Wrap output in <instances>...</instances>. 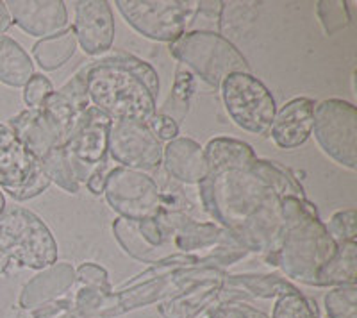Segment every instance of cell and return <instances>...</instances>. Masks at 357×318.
I'll return each instance as SVG.
<instances>
[{
	"label": "cell",
	"mask_w": 357,
	"mask_h": 318,
	"mask_svg": "<svg viewBox=\"0 0 357 318\" xmlns=\"http://www.w3.org/2000/svg\"><path fill=\"white\" fill-rule=\"evenodd\" d=\"M11 25H13V20H11V15H9L8 11V6H6V2L0 0V34H4Z\"/></svg>",
	"instance_id": "cell-38"
},
{
	"label": "cell",
	"mask_w": 357,
	"mask_h": 318,
	"mask_svg": "<svg viewBox=\"0 0 357 318\" xmlns=\"http://www.w3.org/2000/svg\"><path fill=\"white\" fill-rule=\"evenodd\" d=\"M72 31L77 47L88 56H100L113 47L114 18L106 0H81L75 4Z\"/></svg>",
	"instance_id": "cell-14"
},
{
	"label": "cell",
	"mask_w": 357,
	"mask_h": 318,
	"mask_svg": "<svg viewBox=\"0 0 357 318\" xmlns=\"http://www.w3.org/2000/svg\"><path fill=\"white\" fill-rule=\"evenodd\" d=\"M317 103L309 97L291 98L277 109L275 119L268 135L279 149H298L309 139L312 132V114Z\"/></svg>",
	"instance_id": "cell-17"
},
{
	"label": "cell",
	"mask_w": 357,
	"mask_h": 318,
	"mask_svg": "<svg viewBox=\"0 0 357 318\" xmlns=\"http://www.w3.org/2000/svg\"><path fill=\"white\" fill-rule=\"evenodd\" d=\"M109 127L111 120L106 114L89 106L63 143L79 184L86 183L95 168L107 161Z\"/></svg>",
	"instance_id": "cell-13"
},
{
	"label": "cell",
	"mask_w": 357,
	"mask_h": 318,
	"mask_svg": "<svg viewBox=\"0 0 357 318\" xmlns=\"http://www.w3.org/2000/svg\"><path fill=\"white\" fill-rule=\"evenodd\" d=\"M202 208L215 224L238 240L247 252H257L273 266L282 240V193L257 167V159L243 167L207 174L199 184Z\"/></svg>",
	"instance_id": "cell-1"
},
{
	"label": "cell",
	"mask_w": 357,
	"mask_h": 318,
	"mask_svg": "<svg viewBox=\"0 0 357 318\" xmlns=\"http://www.w3.org/2000/svg\"><path fill=\"white\" fill-rule=\"evenodd\" d=\"M324 154L341 167L357 168V109L343 98H325L314 106L312 132Z\"/></svg>",
	"instance_id": "cell-9"
},
{
	"label": "cell",
	"mask_w": 357,
	"mask_h": 318,
	"mask_svg": "<svg viewBox=\"0 0 357 318\" xmlns=\"http://www.w3.org/2000/svg\"><path fill=\"white\" fill-rule=\"evenodd\" d=\"M168 176L183 184L199 186L207 177L204 147L191 138H175L162 149V163Z\"/></svg>",
	"instance_id": "cell-20"
},
{
	"label": "cell",
	"mask_w": 357,
	"mask_h": 318,
	"mask_svg": "<svg viewBox=\"0 0 357 318\" xmlns=\"http://www.w3.org/2000/svg\"><path fill=\"white\" fill-rule=\"evenodd\" d=\"M6 6L13 24L40 40L61 33L68 25V11L63 0H9Z\"/></svg>",
	"instance_id": "cell-16"
},
{
	"label": "cell",
	"mask_w": 357,
	"mask_h": 318,
	"mask_svg": "<svg viewBox=\"0 0 357 318\" xmlns=\"http://www.w3.org/2000/svg\"><path fill=\"white\" fill-rule=\"evenodd\" d=\"M223 106L236 126L250 135L266 136L277 113L272 91L252 74H231L220 84Z\"/></svg>",
	"instance_id": "cell-8"
},
{
	"label": "cell",
	"mask_w": 357,
	"mask_h": 318,
	"mask_svg": "<svg viewBox=\"0 0 357 318\" xmlns=\"http://www.w3.org/2000/svg\"><path fill=\"white\" fill-rule=\"evenodd\" d=\"M6 211V197H4V192L0 190V215Z\"/></svg>",
	"instance_id": "cell-39"
},
{
	"label": "cell",
	"mask_w": 357,
	"mask_h": 318,
	"mask_svg": "<svg viewBox=\"0 0 357 318\" xmlns=\"http://www.w3.org/2000/svg\"><path fill=\"white\" fill-rule=\"evenodd\" d=\"M170 54L177 65L184 66L193 77L218 90L223 79L231 74H250L247 57L218 31H188L170 43Z\"/></svg>",
	"instance_id": "cell-4"
},
{
	"label": "cell",
	"mask_w": 357,
	"mask_h": 318,
	"mask_svg": "<svg viewBox=\"0 0 357 318\" xmlns=\"http://www.w3.org/2000/svg\"><path fill=\"white\" fill-rule=\"evenodd\" d=\"M357 279V241L337 243L336 256L321 268L318 286L356 285Z\"/></svg>",
	"instance_id": "cell-25"
},
{
	"label": "cell",
	"mask_w": 357,
	"mask_h": 318,
	"mask_svg": "<svg viewBox=\"0 0 357 318\" xmlns=\"http://www.w3.org/2000/svg\"><path fill=\"white\" fill-rule=\"evenodd\" d=\"M89 104L109 120L149 123L158 113V72L139 57L113 52L86 65Z\"/></svg>",
	"instance_id": "cell-2"
},
{
	"label": "cell",
	"mask_w": 357,
	"mask_h": 318,
	"mask_svg": "<svg viewBox=\"0 0 357 318\" xmlns=\"http://www.w3.org/2000/svg\"><path fill=\"white\" fill-rule=\"evenodd\" d=\"M40 165L47 179L50 181V184H57L61 190H65L66 193H72V195L79 192L81 184L75 179L72 163H70V158L65 152V149H63V145L52 149L49 154L41 159Z\"/></svg>",
	"instance_id": "cell-27"
},
{
	"label": "cell",
	"mask_w": 357,
	"mask_h": 318,
	"mask_svg": "<svg viewBox=\"0 0 357 318\" xmlns=\"http://www.w3.org/2000/svg\"><path fill=\"white\" fill-rule=\"evenodd\" d=\"M151 129L154 131V135L158 136L161 142H172V139L178 138V126L174 120L167 119V116H161V114H155L154 119L149 122Z\"/></svg>",
	"instance_id": "cell-35"
},
{
	"label": "cell",
	"mask_w": 357,
	"mask_h": 318,
	"mask_svg": "<svg viewBox=\"0 0 357 318\" xmlns=\"http://www.w3.org/2000/svg\"><path fill=\"white\" fill-rule=\"evenodd\" d=\"M223 270L218 266H195V268H178L161 278L139 282L129 288H118L109 295L102 297L89 318H111L123 315L138 308L151 306L154 302H168L186 294L207 279L218 278Z\"/></svg>",
	"instance_id": "cell-5"
},
{
	"label": "cell",
	"mask_w": 357,
	"mask_h": 318,
	"mask_svg": "<svg viewBox=\"0 0 357 318\" xmlns=\"http://www.w3.org/2000/svg\"><path fill=\"white\" fill-rule=\"evenodd\" d=\"M49 186L41 165L22 147L11 129L0 123V190L15 200H29Z\"/></svg>",
	"instance_id": "cell-11"
},
{
	"label": "cell",
	"mask_w": 357,
	"mask_h": 318,
	"mask_svg": "<svg viewBox=\"0 0 357 318\" xmlns=\"http://www.w3.org/2000/svg\"><path fill=\"white\" fill-rule=\"evenodd\" d=\"M317 15L325 34L340 33L350 24L349 4L343 0H321L317 4Z\"/></svg>",
	"instance_id": "cell-30"
},
{
	"label": "cell",
	"mask_w": 357,
	"mask_h": 318,
	"mask_svg": "<svg viewBox=\"0 0 357 318\" xmlns=\"http://www.w3.org/2000/svg\"><path fill=\"white\" fill-rule=\"evenodd\" d=\"M72 298H59L34 310L33 318H63L68 311H72Z\"/></svg>",
	"instance_id": "cell-36"
},
{
	"label": "cell",
	"mask_w": 357,
	"mask_h": 318,
	"mask_svg": "<svg viewBox=\"0 0 357 318\" xmlns=\"http://www.w3.org/2000/svg\"><path fill=\"white\" fill-rule=\"evenodd\" d=\"M204 156L207 161V174L223 168L243 167L254 163L257 159L254 149L248 143L227 136H218L207 142L204 147Z\"/></svg>",
	"instance_id": "cell-23"
},
{
	"label": "cell",
	"mask_w": 357,
	"mask_h": 318,
	"mask_svg": "<svg viewBox=\"0 0 357 318\" xmlns=\"http://www.w3.org/2000/svg\"><path fill=\"white\" fill-rule=\"evenodd\" d=\"M272 318H320L317 304L301 292H289L275 298Z\"/></svg>",
	"instance_id": "cell-29"
},
{
	"label": "cell",
	"mask_w": 357,
	"mask_h": 318,
	"mask_svg": "<svg viewBox=\"0 0 357 318\" xmlns=\"http://www.w3.org/2000/svg\"><path fill=\"white\" fill-rule=\"evenodd\" d=\"M109 163H102L100 167H97L93 170V174L89 176V179L86 181V186L93 195H102L104 193V186H106L107 174H109Z\"/></svg>",
	"instance_id": "cell-37"
},
{
	"label": "cell",
	"mask_w": 357,
	"mask_h": 318,
	"mask_svg": "<svg viewBox=\"0 0 357 318\" xmlns=\"http://www.w3.org/2000/svg\"><path fill=\"white\" fill-rule=\"evenodd\" d=\"M223 288L227 292L229 301L236 302L238 298H277L289 292H298L293 282L273 273H238L223 278Z\"/></svg>",
	"instance_id": "cell-21"
},
{
	"label": "cell",
	"mask_w": 357,
	"mask_h": 318,
	"mask_svg": "<svg viewBox=\"0 0 357 318\" xmlns=\"http://www.w3.org/2000/svg\"><path fill=\"white\" fill-rule=\"evenodd\" d=\"M193 91H195V77L184 66L177 65L175 81L174 86H172L170 95H168L165 104L159 107L155 114L167 116V119L174 120L178 126V123L186 119V114L190 113V100Z\"/></svg>",
	"instance_id": "cell-26"
},
{
	"label": "cell",
	"mask_w": 357,
	"mask_h": 318,
	"mask_svg": "<svg viewBox=\"0 0 357 318\" xmlns=\"http://www.w3.org/2000/svg\"><path fill=\"white\" fill-rule=\"evenodd\" d=\"M123 20L142 36L174 43L190 31L199 13V0H116Z\"/></svg>",
	"instance_id": "cell-7"
},
{
	"label": "cell",
	"mask_w": 357,
	"mask_h": 318,
	"mask_svg": "<svg viewBox=\"0 0 357 318\" xmlns=\"http://www.w3.org/2000/svg\"><path fill=\"white\" fill-rule=\"evenodd\" d=\"M158 181L145 172L123 167L111 168L104 193L106 202L120 218L142 222L155 216L161 209V192Z\"/></svg>",
	"instance_id": "cell-10"
},
{
	"label": "cell",
	"mask_w": 357,
	"mask_h": 318,
	"mask_svg": "<svg viewBox=\"0 0 357 318\" xmlns=\"http://www.w3.org/2000/svg\"><path fill=\"white\" fill-rule=\"evenodd\" d=\"M75 282L81 288L97 292V294L102 295H109L113 292L106 268H102L100 265H95V263H82L75 270Z\"/></svg>",
	"instance_id": "cell-31"
},
{
	"label": "cell",
	"mask_w": 357,
	"mask_h": 318,
	"mask_svg": "<svg viewBox=\"0 0 357 318\" xmlns=\"http://www.w3.org/2000/svg\"><path fill=\"white\" fill-rule=\"evenodd\" d=\"M0 250L13 265L43 270L57 263V243L40 216L25 208L0 215Z\"/></svg>",
	"instance_id": "cell-6"
},
{
	"label": "cell",
	"mask_w": 357,
	"mask_h": 318,
	"mask_svg": "<svg viewBox=\"0 0 357 318\" xmlns=\"http://www.w3.org/2000/svg\"><path fill=\"white\" fill-rule=\"evenodd\" d=\"M54 91V86L43 74H34L24 86V103L29 109H38L45 103V98Z\"/></svg>",
	"instance_id": "cell-34"
},
{
	"label": "cell",
	"mask_w": 357,
	"mask_h": 318,
	"mask_svg": "<svg viewBox=\"0 0 357 318\" xmlns=\"http://www.w3.org/2000/svg\"><path fill=\"white\" fill-rule=\"evenodd\" d=\"M91 106L86 91V65L59 88L54 90L49 97L45 98L40 109L49 116L50 122L56 126L59 135L63 136V143L66 142L68 135L81 120L82 114Z\"/></svg>",
	"instance_id": "cell-15"
},
{
	"label": "cell",
	"mask_w": 357,
	"mask_h": 318,
	"mask_svg": "<svg viewBox=\"0 0 357 318\" xmlns=\"http://www.w3.org/2000/svg\"><path fill=\"white\" fill-rule=\"evenodd\" d=\"M327 231L333 236L336 243H345V241L357 240V213L356 209H343L336 211L331 216Z\"/></svg>",
	"instance_id": "cell-32"
},
{
	"label": "cell",
	"mask_w": 357,
	"mask_h": 318,
	"mask_svg": "<svg viewBox=\"0 0 357 318\" xmlns=\"http://www.w3.org/2000/svg\"><path fill=\"white\" fill-rule=\"evenodd\" d=\"M8 127L17 136L22 147L40 163L52 149L61 147L63 136L56 129L49 116L38 109H25L9 120Z\"/></svg>",
	"instance_id": "cell-18"
},
{
	"label": "cell",
	"mask_w": 357,
	"mask_h": 318,
	"mask_svg": "<svg viewBox=\"0 0 357 318\" xmlns=\"http://www.w3.org/2000/svg\"><path fill=\"white\" fill-rule=\"evenodd\" d=\"M75 285V268L70 263H54L40 270L22 288L18 306L22 310L34 311L38 308L59 301Z\"/></svg>",
	"instance_id": "cell-19"
},
{
	"label": "cell",
	"mask_w": 357,
	"mask_h": 318,
	"mask_svg": "<svg viewBox=\"0 0 357 318\" xmlns=\"http://www.w3.org/2000/svg\"><path fill=\"white\" fill-rule=\"evenodd\" d=\"M34 75V63L24 47L8 34H0V82L24 88Z\"/></svg>",
	"instance_id": "cell-22"
},
{
	"label": "cell",
	"mask_w": 357,
	"mask_h": 318,
	"mask_svg": "<svg viewBox=\"0 0 357 318\" xmlns=\"http://www.w3.org/2000/svg\"><path fill=\"white\" fill-rule=\"evenodd\" d=\"M77 50V40L72 27H66L54 36L38 40L33 47V59L41 70L52 72L70 61Z\"/></svg>",
	"instance_id": "cell-24"
},
{
	"label": "cell",
	"mask_w": 357,
	"mask_h": 318,
	"mask_svg": "<svg viewBox=\"0 0 357 318\" xmlns=\"http://www.w3.org/2000/svg\"><path fill=\"white\" fill-rule=\"evenodd\" d=\"M206 313L207 318H270L266 313L245 302H222Z\"/></svg>",
	"instance_id": "cell-33"
},
{
	"label": "cell",
	"mask_w": 357,
	"mask_h": 318,
	"mask_svg": "<svg viewBox=\"0 0 357 318\" xmlns=\"http://www.w3.org/2000/svg\"><path fill=\"white\" fill-rule=\"evenodd\" d=\"M162 142L149 123L134 120H111L107 154L118 167L138 172H154L162 163Z\"/></svg>",
	"instance_id": "cell-12"
},
{
	"label": "cell",
	"mask_w": 357,
	"mask_h": 318,
	"mask_svg": "<svg viewBox=\"0 0 357 318\" xmlns=\"http://www.w3.org/2000/svg\"><path fill=\"white\" fill-rule=\"evenodd\" d=\"M282 240L273 266L302 285L318 286L320 272L336 256L337 243L305 197H282Z\"/></svg>",
	"instance_id": "cell-3"
},
{
	"label": "cell",
	"mask_w": 357,
	"mask_h": 318,
	"mask_svg": "<svg viewBox=\"0 0 357 318\" xmlns=\"http://www.w3.org/2000/svg\"><path fill=\"white\" fill-rule=\"evenodd\" d=\"M324 302L329 318H357V285L334 286Z\"/></svg>",
	"instance_id": "cell-28"
}]
</instances>
